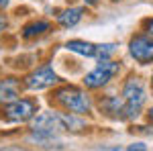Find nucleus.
Returning <instances> with one entry per match:
<instances>
[{"mask_svg":"<svg viewBox=\"0 0 153 151\" xmlns=\"http://www.w3.org/2000/svg\"><path fill=\"white\" fill-rule=\"evenodd\" d=\"M82 14H84V8H68L57 16V21L61 27H74V25H78L82 21Z\"/></svg>","mask_w":153,"mask_h":151,"instance_id":"9d476101","label":"nucleus"},{"mask_svg":"<svg viewBox=\"0 0 153 151\" xmlns=\"http://www.w3.org/2000/svg\"><path fill=\"white\" fill-rule=\"evenodd\" d=\"M86 2H88V4H96L98 0H86Z\"/></svg>","mask_w":153,"mask_h":151,"instance_id":"f3484780","label":"nucleus"},{"mask_svg":"<svg viewBox=\"0 0 153 151\" xmlns=\"http://www.w3.org/2000/svg\"><path fill=\"white\" fill-rule=\"evenodd\" d=\"M149 118H151V121H153V108H151V110H149Z\"/></svg>","mask_w":153,"mask_h":151,"instance_id":"a211bd4d","label":"nucleus"},{"mask_svg":"<svg viewBox=\"0 0 153 151\" xmlns=\"http://www.w3.org/2000/svg\"><path fill=\"white\" fill-rule=\"evenodd\" d=\"M151 86H153V78H151Z\"/></svg>","mask_w":153,"mask_h":151,"instance_id":"aec40b11","label":"nucleus"},{"mask_svg":"<svg viewBox=\"0 0 153 151\" xmlns=\"http://www.w3.org/2000/svg\"><path fill=\"white\" fill-rule=\"evenodd\" d=\"M45 31H49V23L47 21H35V23L27 25L23 29V37H35V35H41V33H45Z\"/></svg>","mask_w":153,"mask_h":151,"instance_id":"9b49d317","label":"nucleus"},{"mask_svg":"<svg viewBox=\"0 0 153 151\" xmlns=\"http://www.w3.org/2000/svg\"><path fill=\"white\" fill-rule=\"evenodd\" d=\"M4 29H6V16H4V14H0V33H2Z\"/></svg>","mask_w":153,"mask_h":151,"instance_id":"4468645a","label":"nucleus"},{"mask_svg":"<svg viewBox=\"0 0 153 151\" xmlns=\"http://www.w3.org/2000/svg\"><path fill=\"white\" fill-rule=\"evenodd\" d=\"M19 94H21V86L14 78H6V80L0 82V102L8 104L19 100Z\"/></svg>","mask_w":153,"mask_h":151,"instance_id":"0eeeda50","label":"nucleus"},{"mask_svg":"<svg viewBox=\"0 0 153 151\" xmlns=\"http://www.w3.org/2000/svg\"><path fill=\"white\" fill-rule=\"evenodd\" d=\"M55 82H57V74L51 70L49 65H43V68L35 70L33 74H29L25 78V86L29 90H43V88L53 86Z\"/></svg>","mask_w":153,"mask_h":151,"instance_id":"423d86ee","label":"nucleus"},{"mask_svg":"<svg viewBox=\"0 0 153 151\" xmlns=\"http://www.w3.org/2000/svg\"><path fill=\"white\" fill-rule=\"evenodd\" d=\"M37 112V104L29 98H19L14 102L4 104V116L8 121H16V123H25V121H31Z\"/></svg>","mask_w":153,"mask_h":151,"instance_id":"20e7f679","label":"nucleus"},{"mask_svg":"<svg viewBox=\"0 0 153 151\" xmlns=\"http://www.w3.org/2000/svg\"><path fill=\"white\" fill-rule=\"evenodd\" d=\"M8 151H23V149H8Z\"/></svg>","mask_w":153,"mask_h":151,"instance_id":"6ab92c4d","label":"nucleus"},{"mask_svg":"<svg viewBox=\"0 0 153 151\" xmlns=\"http://www.w3.org/2000/svg\"><path fill=\"white\" fill-rule=\"evenodd\" d=\"M65 47L70 51H74V53H80V55H86V57H96V53H98V45L90 43V41H78V39H74V41H68Z\"/></svg>","mask_w":153,"mask_h":151,"instance_id":"1a4fd4ad","label":"nucleus"},{"mask_svg":"<svg viewBox=\"0 0 153 151\" xmlns=\"http://www.w3.org/2000/svg\"><path fill=\"white\" fill-rule=\"evenodd\" d=\"M55 100H57L61 106H65L68 110L76 112V115H86L90 112V98L88 94L82 92L80 88H74V86H63L55 90Z\"/></svg>","mask_w":153,"mask_h":151,"instance_id":"f257e3e1","label":"nucleus"},{"mask_svg":"<svg viewBox=\"0 0 153 151\" xmlns=\"http://www.w3.org/2000/svg\"><path fill=\"white\" fill-rule=\"evenodd\" d=\"M114 49H117V45H112V43L98 45V53H96V57H98V59H106L108 55H112V53H114Z\"/></svg>","mask_w":153,"mask_h":151,"instance_id":"f8f14e48","label":"nucleus"},{"mask_svg":"<svg viewBox=\"0 0 153 151\" xmlns=\"http://www.w3.org/2000/svg\"><path fill=\"white\" fill-rule=\"evenodd\" d=\"M131 55L141 61V63H149L153 61V37L151 35H137L131 39L129 43Z\"/></svg>","mask_w":153,"mask_h":151,"instance_id":"39448f33","label":"nucleus"},{"mask_svg":"<svg viewBox=\"0 0 153 151\" xmlns=\"http://www.w3.org/2000/svg\"><path fill=\"white\" fill-rule=\"evenodd\" d=\"M123 98H125V118H133L139 115L143 102H145V86L139 78L127 80L123 88Z\"/></svg>","mask_w":153,"mask_h":151,"instance_id":"f03ea898","label":"nucleus"},{"mask_svg":"<svg viewBox=\"0 0 153 151\" xmlns=\"http://www.w3.org/2000/svg\"><path fill=\"white\" fill-rule=\"evenodd\" d=\"M145 27H147V33H149V35H153V19H151V21H147V25H145Z\"/></svg>","mask_w":153,"mask_h":151,"instance_id":"2eb2a0df","label":"nucleus"},{"mask_svg":"<svg viewBox=\"0 0 153 151\" xmlns=\"http://www.w3.org/2000/svg\"><path fill=\"white\" fill-rule=\"evenodd\" d=\"M117 71H118V63L110 61V59H100V63L94 70L90 74H86L84 84H86V88H102Z\"/></svg>","mask_w":153,"mask_h":151,"instance_id":"7ed1b4c3","label":"nucleus"},{"mask_svg":"<svg viewBox=\"0 0 153 151\" xmlns=\"http://www.w3.org/2000/svg\"><path fill=\"white\" fill-rule=\"evenodd\" d=\"M100 108L110 116H125V98L120 100L117 96H106L100 102Z\"/></svg>","mask_w":153,"mask_h":151,"instance_id":"6e6552de","label":"nucleus"},{"mask_svg":"<svg viewBox=\"0 0 153 151\" xmlns=\"http://www.w3.org/2000/svg\"><path fill=\"white\" fill-rule=\"evenodd\" d=\"M8 2H10V0H0V6H6Z\"/></svg>","mask_w":153,"mask_h":151,"instance_id":"dca6fc26","label":"nucleus"},{"mask_svg":"<svg viewBox=\"0 0 153 151\" xmlns=\"http://www.w3.org/2000/svg\"><path fill=\"white\" fill-rule=\"evenodd\" d=\"M127 151H147V147H145L143 143H133V145L127 147Z\"/></svg>","mask_w":153,"mask_h":151,"instance_id":"ddd939ff","label":"nucleus"}]
</instances>
